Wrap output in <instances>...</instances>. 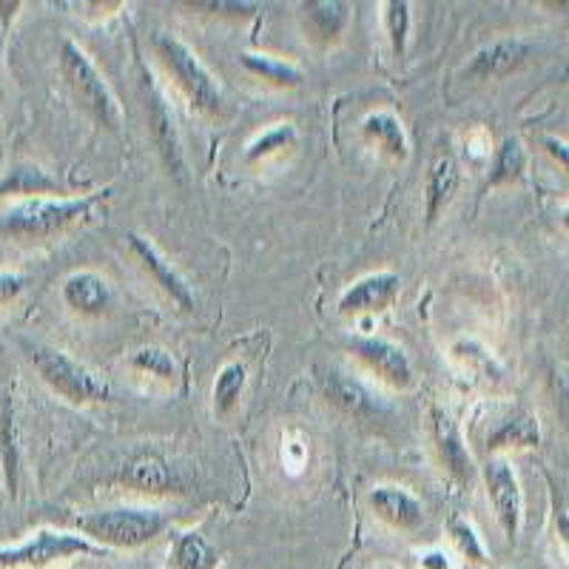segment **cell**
I'll return each mask as SVG.
<instances>
[{
    "label": "cell",
    "mask_w": 569,
    "mask_h": 569,
    "mask_svg": "<svg viewBox=\"0 0 569 569\" xmlns=\"http://www.w3.org/2000/svg\"><path fill=\"white\" fill-rule=\"evenodd\" d=\"M74 527L103 550H140L166 532L169 516L154 507H109L80 512Z\"/></svg>",
    "instance_id": "1"
},
{
    "label": "cell",
    "mask_w": 569,
    "mask_h": 569,
    "mask_svg": "<svg viewBox=\"0 0 569 569\" xmlns=\"http://www.w3.org/2000/svg\"><path fill=\"white\" fill-rule=\"evenodd\" d=\"M98 197H32L20 200L0 213V237L14 240H43L69 231L91 213Z\"/></svg>",
    "instance_id": "2"
},
{
    "label": "cell",
    "mask_w": 569,
    "mask_h": 569,
    "mask_svg": "<svg viewBox=\"0 0 569 569\" xmlns=\"http://www.w3.org/2000/svg\"><path fill=\"white\" fill-rule=\"evenodd\" d=\"M154 54L162 63L166 74L174 80L186 103L206 117H220L226 109V98H222L220 83L213 80L211 71L206 69L197 52L180 38L166 32L154 34Z\"/></svg>",
    "instance_id": "3"
},
{
    "label": "cell",
    "mask_w": 569,
    "mask_h": 569,
    "mask_svg": "<svg viewBox=\"0 0 569 569\" xmlns=\"http://www.w3.org/2000/svg\"><path fill=\"white\" fill-rule=\"evenodd\" d=\"M29 362L38 370V376L43 379L49 388L58 396H63L71 405H98V401H111L109 382L103 376H98L91 368H86L83 362H78L74 356H69L66 350L49 348V345H27Z\"/></svg>",
    "instance_id": "4"
},
{
    "label": "cell",
    "mask_w": 569,
    "mask_h": 569,
    "mask_svg": "<svg viewBox=\"0 0 569 569\" xmlns=\"http://www.w3.org/2000/svg\"><path fill=\"white\" fill-rule=\"evenodd\" d=\"M60 74L69 83L71 94L86 109V114L94 120L103 129L117 131L120 123H123V111H120V103L111 94L109 83L98 71V66L91 63L89 54L83 52V46L74 43V40H63L60 43Z\"/></svg>",
    "instance_id": "5"
},
{
    "label": "cell",
    "mask_w": 569,
    "mask_h": 569,
    "mask_svg": "<svg viewBox=\"0 0 569 569\" xmlns=\"http://www.w3.org/2000/svg\"><path fill=\"white\" fill-rule=\"evenodd\" d=\"M74 556H106L103 547L89 541L86 536L78 532H63V530H43L32 532L23 543L14 547H3L0 550V567L3 569H46L52 563L69 561Z\"/></svg>",
    "instance_id": "6"
},
{
    "label": "cell",
    "mask_w": 569,
    "mask_h": 569,
    "mask_svg": "<svg viewBox=\"0 0 569 569\" xmlns=\"http://www.w3.org/2000/svg\"><path fill=\"white\" fill-rule=\"evenodd\" d=\"M481 476H485L487 501L496 512L498 527H501L507 541L516 543L518 532H521V521H525V492L518 485L516 470H512L505 456H490V461L481 467Z\"/></svg>",
    "instance_id": "7"
},
{
    "label": "cell",
    "mask_w": 569,
    "mask_h": 569,
    "mask_svg": "<svg viewBox=\"0 0 569 569\" xmlns=\"http://www.w3.org/2000/svg\"><path fill=\"white\" fill-rule=\"evenodd\" d=\"M114 485L142 492V496H182L186 476L166 456L154 453V450H142V453L126 459L123 467H117Z\"/></svg>",
    "instance_id": "8"
},
{
    "label": "cell",
    "mask_w": 569,
    "mask_h": 569,
    "mask_svg": "<svg viewBox=\"0 0 569 569\" xmlns=\"http://www.w3.org/2000/svg\"><path fill=\"white\" fill-rule=\"evenodd\" d=\"M348 350L362 362L368 373H373L379 382L396 390H410L416 385V370L405 348L385 337H350Z\"/></svg>",
    "instance_id": "9"
},
{
    "label": "cell",
    "mask_w": 569,
    "mask_h": 569,
    "mask_svg": "<svg viewBox=\"0 0 569 569\" xmlns=\"http://www.w3.org/2000/svg\"><path fill=\"white\" fill-rule=\"evenodd\" d=\"M538 46L530 38H498L481 46L479 52L472 54L470 63L465 66V74L470 80H501L525 71L536 60Z\"/></svg>",
    "instance_id": "10"
},
{
    "label": "cell",
    "mask_w": 569,
    "mask_h": 569,
    "mask_svg": "<svg viewBox=\"0 0 569 569\" xmlns=\"http://www.w3.org/2000/svg\"><path fill=\"white\" fill-rule=\"evenodd\" d=\"M126 242H129V251L134 253V259L142 266V271L154 279L157 288H160V291L166 293L177 308H180V311L186 313L194 311L197 308L194 291H191V284L186 282V277L171 266V259L166 257V253L149 240V237H142V233L129 231L126 233Z\"/></svg>",
    "instance_id": "11"
},
{
    "label": "cell",
    "mask_w": 569,
    "mask_h": 569,
    "mask_svg": "<svg viewBox=\"0 0 569 569\" xmlns=\"http://www.w3.org/2000/svg\"><path fill=\"white\" fill-rule=\"evenodd\" d=\"M319 388H322L325 399L333 405V408L342 410L345 416L359 421L379 419L382 413V405L373 396V390L365 382H359L356 376H350L348 370L333 368V365H325V368L317 370Z\"/></svg>",
    "instance_id": "12"
},
{
    "label": "cell",
    "mask_w": 569,
    "mask_h": 569,
    "mask_svg": "<svg viewBox=\"0 0 569 569\" xmlns=\"http://www.w3.org/2000/svg\"><path fill=\"white\" fill-rule=\"evenodd\" d=\"M430 436H433L439 465L445 467L450 479L461 481V485L476 479V459H472L465 433H461L459 421L453 419L450 410L433 408V416H430Z\"/></svg>",
    "instance_id": "13"
},
{
    "label": "cell",
    "mask_w": 569,
    "mask_h": 569,
    "mask_svg": "<svg viewBox=\"0 0 569 569\" xmlns=\"http://www.w3.org/2000/svg\"><path fill=\"white\" fill-rule=\"evenodd\" d=\"M401 279L393 271H376L356 279L339 297L337 308L342 317H365V313H382L399 299Z\"/></svg>",
    "instance_id": "14"
},
{
    "label": "cell",
    "mask_w": 569,
    "mask_h": 569,
    "mask_svg": "<svg viewBox=\"0 0 569 569\" xmlns=\"http://www.w3.org/2000/svg\"><path fill=\"white\" fill-rule=\"evenodd\" d=\"M370 510L376 512L379 521L399 532H416L425 525V505L419 498L399 485H379L368 496Z\"/></svg>",
    "instance_id": "15"
},
{
    "label": "cell",
    "mask_w": 569,
    "mask_h": 569,
    "mask_svg": "<svg viewBox=\"0 0 569 569\" xmlns=\"http://www.w3.org/2000/svg\"><path fill=\"white\" fill-rule=\"evenodd\" d=\"M146 114H149L151 140H154L157 151H160L162 162H166V169L182 180V177H186V160H182V146H180V134H177L174 114H171L169 103H166V98H162L154 86L149 89Z\"/></svg>",
    "instance_id": "16"
},
{
    "label": "cell",
    "mask_w": 569,
    "mask_h": 569,
    "mask_svg": "<svg viewBox=\"0 0 569 569\" xmlns=\"http://www.w3.org/2000/svg\"><path fill=\"white\" fill-rule=\"evenodd\" d=\"M487 450L501 453V450H530L541 441V427L538 419L525 408H505L492 419L490 433H487Z\"/></svg>",
    "instance_id": "17"
},
{
    "label": "cell",
    "mask_w": 569,
    "mask_h": 569,
    "mask_svg": "<svg viewBox=\"0 0 569 569\" xmlns=\"http://www.w3.org/2000/svg\"><path fill=\"white\" fill-rule=\"evenodd\" d=\"M63 302L80 317H103L111 308L109 279L94 271L71 273L63 282Z\"/></svg>",
    "instance_id": "18"
},
{
    "label": "cell",
    "mask_w": 569,
    "mask_h": 569,
    "mask_svg": "<svg viewBox=\"0 0 569 569\" xmlns=\"http://www.w3.org/2000/svg\"><path fill=\"white\" fill-rule=\"evenodd\" d=\"M459 182H461V171H459V162H456L453 157L439 154L433 162H430L427 180H425L427 226H433L441 213H445V208L453 202L456 191H459Z\"/></svg>",
    "instance_id": "19"
},
{
    "label": "cell",
    "mask_w": 569,
    "mask_h": 569,
    "mask_svg": "<svg viewBox=\"0 0 569 569\" xmlns=\"http://www.w3.org/2000/svg\"><path fill=\"white\" fill-rule=\"evenodd\" d=\"M305 29L317 43H337L350 23V3L345 0H308L302 3Z\"/></svg>",
    "instance_id": "20"
},
{
    "label": "cell",
    "mask_w": 569,
    "mask_h": 569,
    "mask_svg": "<svg viewBox=\"0 0 569 569\" xmlns=\"http://www.w3.org/2000/svg\"><path fill=\"white\" fill-rule=\"evenodd\" d=\"M362 137L368 146H373L379 154L390 157L396 162H405L410 154L408 131L401 126L393 111H376L362 123Z\"/></svg>",
    "instance_id": "21"
},
{
    "label": "cell",
    "mask_w": 569,
    "mask_h": 569,
    "mask_svg": "<svg viewBox=\"0 0 569 569\" xmlns=\"http://www.w3.org/2000/svg\"><path fill=\"white\" fill-rule=\"evenodd\" d=\"M66 194V188L54 180L49 171L38 169L32 162H20L14 169H9L7 174L0 177V200L7 197H23V200H32V197H58Z\"/></svg>",
    "instance_id": "22"
},
{
    "label": "cell",
    "mask_w": 569,
    "mask_h": 569,
    "mask_svg": "<svg viewBox=\"0 0 569 569\" xmlns=\"http://www.w3.org/2000/svg\"><path fill=\"white\" fill-rule=\"evenodd\" d=\"M0 461H3V479H7L9 496H14L20 479L18 416H14V401L7 388H0Z\"/></svg>",
    "instance_id": "23"
},
{
    "label": "cell",
    "mask_w": 569,
    "mask_h": 569,
    "mask_svg": "<svg viewBox=\"0 0 569 569\" xmlns=\"http://www.w3.org/2000/svg\"><path fill=\"white\" fill-rule=\"evenodd\" d=\"M527 149L516 137H505L498 142V149L492 151L490 162V177H487V188H510L518 186L527 174Z\"/></svg>",
    "instance_id": "24"
},
{
    "label": "cell",
    "mask_w": 569,
    "mask_h": 569,
    "mask_svg": "<svg viewBox=\"0 0 569 569\" xmlns=\"http://www.w3.org/2000/svg\"><path fill=\"white\" fill-rule=\"evenodd\" d=\"M169 563L171 569H217L220 567V556H217V550L202 532L186 530L177 532L174 541H171Z\"/></svg>",
    "instance_id": "25"
},
{
    "label": "cell",
    "mask_w": 569,
    "mask_h": 569,
    "mask_svg": "<svg viewBox=\"0 0 569 569\" xmlns=\"http://www.w3.org/2000/svg\"><path fill=\"white\" fill-rule=\"evenodd\" d=\"M240 63L248 74L266 80V83L277 86V89H297V86H302L305 80V71L299 69V66L288 63V60L271 58V54L246 52L240 54Z\"/></svg>",
    "instance_id": "26"
},
{
    "label": "cell",
    "mask_w": 569,
    "mask_h": 569,
    "mask_svg": "<svg viewBox=\"0 0 569 569\" xmlns=\"http://www.w3.org/2000/svg\"><path fill=\"white\" fill-rule=\"evenodd\" d=\"M248 385V368L242 362H226L213 379V413L217 416H228L233 413V408L240 405L242 393H246Z\"/></svg>",
    "instance_id": "27"
},
{
    "label": "cell",
    "mask_w": 569,
    "mask_h": 569,
    "mask_svg": "<svg viewBox=\"0 0 569 569\" xmlns=\"http://www.w3.org/2000/svg\"><path fill=\"white\" fill-rule=\"evenodd\" d=\"M129 365L137 373L149 376L154 382L174 385L180 379V368H177V359L160 345H146V348H137L129 356Z\"/></svg>",
    "instance_id": "28"
},
{
    "label": "cell",
    "mask_w": 569,
    "mask_h": 569,
    "mask_svg": "<svg viewBox=\"0 0 569 569\" xmlns=\"http://www.w3.org/2000/svg\"><path fill=\"white\" fill-rule=\"evenodd\" d=\"M447 536H450V543L456 547L461 558H467L470 563H485L487 561V550H485V541H481L479 530L472 527L470 518L465 516H453L447 521Z\"/></svg>",
    "instance_id": "29"
},
{
    "label": "cell",
    "mask_w": 569,
    "mask_h": 569,
    "mask_svg": "<svg viewBox=\"0 0 569 569\" xmlns=\"http://www.w3.org/2000/svg\"><path fill=\"white\" fill-rule=\"evenodd\" d=\"M293 142H297V126L293 123H279L266 129L257 140L248 146L246 151V160L248 162H259V160H268V157L279 154V151H288L293 149Z\"/></svg>",
    "instance_id": "30"
},
{
    "label": "cell",
    "mask_w": 569,
    "mask_h": 569,
    "mask_svg": "<svg viewBox=\"0 0 569 569\" xmlns=\"http://www.w3.org/2000/svg\"><path fill=\"white\" fill-rule=\"evenodd\" d=\"M410 23H413V14H410L408 0H388L385 3V32H388L396 58L408 52Z\"/></svg>",
    "instance_id": "31"
},
{
    "label": "cell",
    "mask_w": 569,
    "mask_h": 569,
    "mask_svg": "<svg viewBox=\"0 0 569 569\" xmlns=\"http://www.w3.org/2000/svg\"><path fill=\"white\" fill-rule=\"evenodd\" d=\"M453 350L465 365L479 368L481 373H490L492 379H498V376H501V365L496 362V356H492L487 348H481L479 342H467V339H461Z\"/></svg>",
    "instance_id": "32"
},
{
    "label": "cell",
    "mask_w": 569,
    "mask_h": 569,
    "mask_svg": "<svg viewBox=\"0 0 569 569\" xmlns=\"http://www.w3.org/2000/svg\"><path fill=\"white\" fill-rule=\"evenodd\" d=\"M547 390H550L552 408H556L558 419L563 421V427L569 430V373L558 365H552L550 373H547Z\"/></svg>",
    "instance_id": "33"
},
{
    "label": "cell",
    "mask_w": 569,
    "mask_h": 569,
    "mask_svg": "<svg viewBox=\"0 0 569 569\" xmlns=\"http://www.w3.org/2000/svg\"><path fill=\"white\" fill-rule=\"evenodd\" d=\"M191 9H206V12L211 14H228V18H251V14H257V3H237V0H231V3H226V0H208V3H188Z\"/></svg>",
    "instance_id": "34"
},
{
    "label": "cell",
    "mask_w": 569,
    "mask_h": 569,
    "mask_svg": "<svg viewBox=\"0 0 569 569\" xmlns=\"http://www.w3.org/2000/svg\"><path fill=\"white\" fill-rule=\"evenodd\" d=\"M541 146H543V151L552 157V162H556V166H561L563 174L569 177V142L561 140V137H543Z\"/></svg>",
    "instance_id": "35"
},
{
    "label": "cell",
    "mask_w": 569,
    "mask_h": 569,
    "mask_svg": "<svg viewBox=\"0 0 569 569\" xmlns=\"http://www.w3.org/2000/svg\"><path fill=\"white\" fill-rule=\"evenodd\" d=\"M23 288H27V279L20 277V273H0V305L18 299Z\"/></svg>",
    "instance_id": "36"
},
{
    "label": "cell",
    "mask_w": 569,
    "mask_h": 569,
    "mask_svg": "<svg viewBox=\"0 0 569 569\" xmlns=\"http://www.w3.org/2000/svg\"><path fill=\"white\" fill-rule=\"evenodd\" d=\"M419 569H450V556L445 550H427L419 558Z\"/></svg>",
    "instance_id": "37"
},
{
    "label": "cell",
    "mask_w": 569,
    "mask_h": 569,
    "mask_svg": "<svg viewBox=\"0 0 569 569\" xmlns=\"http://www.w3.org/2000/svg\"><path fill=\"white\" fill-rule=\"evenodd\" d=\"M556 536H558V543H561L563 556H567L569 561V512L561 510L556 516Z\"/></svg>",
    "instance_id": "38"
},
{
    "label": "cell",
    "mask_w": 569,
    "mask_h": 569,
    "mask_svg": "<svg viewBox=\"0 0 569 569\" xmlns=\"http://www.w3.org/2000/svg\"><path fill=\"white\" fill-rule=\"evenodd\" d=\"M561 222H563V228H569V206L561 211Z\"/></svg>",
    "instance_id": "39"
},
{
    "label": "cell",
    "mask_w": 569,
    "mask_h": 569,
    "mask_svg": "<svg viewBox=\"0 0 569 569\" xmlns=\"http://www.w3.org/2000/svg\"><path fill=\"white\" fill-rule=\"evenodd\" d=\"M373 569H393V567H373Z\"/></svg>",
    "instance_id": "40"
}]
</instances>
